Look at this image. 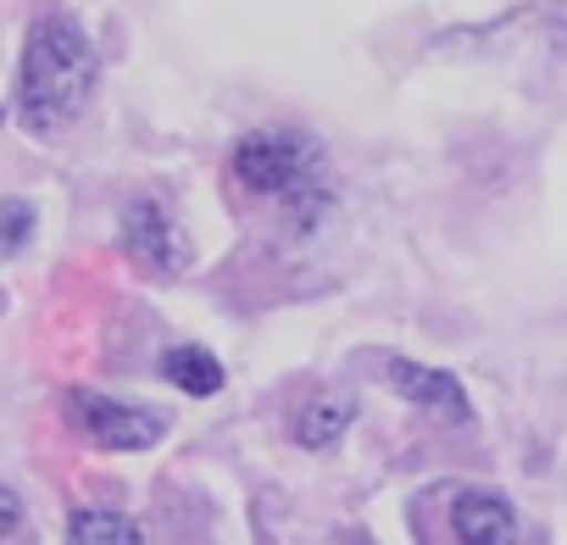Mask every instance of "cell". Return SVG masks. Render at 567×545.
Masks as SVG:
<instances>
[{
    "label": "cell",
    "mask_w": 567,
    "mask_h": 545,
    "mask_svg": "<svg viewBox=\"0 0 567 545\" xmlns=\"http://www.w3.org/2000/svg\"><path fill=\"white\" fill-rule=\"evenodd\" d=\"M101 62L90 34L73 18H40L23 40V68H18V123L29 134H56L68 128L90 95H95Z\"/></svg>",
    "instance_id": "6da1fadb"
},
{
    "label": "cell",
    "mask_w": 567,
    "mask_h": 545,
    "mask_svg": "<svg viewBox=\"0 0 567 545\" xmlns=\"http://www.w3.org/2000/svg\"><path fill=\"white\" fill-rule=\"evenodd\" d=\"M234 178L256 195H278L290 200L301 217H307V195H329L323 189V151L312 134L301 128H256L234 145Z\"/></svg>",
    "instance_id": "7a4b0ae2"
},
{
    "label": "cell",
    "mask_w": 567,
    "mask_h": 545,
    "mask_svg": "<svg viewBox=\"0 0 567 545\" xmlns=\"http://www.w3.org/2000/svg\"><path fill=\"white\" fill-rule=\"evenodd\" d=\"M68 418L73 429L101 445V451H145L162 440V418L145 412V407H128V401H112V395H95V390H73L68 395Z\"/></svg>",
    "instance_id": "3957f363"
},
{
    "label": "cell",
    "mask_w": 567,
    "mask_h": 545,
    "mask_svg": "<svg viewBox=\"0 0 567 545\" xmlns=\"http://www.w3.org/2000/svg\"><path fill=\"white\" fill-rule=\"evenodd\" d=\"M123 250L140 261V267H151V272H184L189 267V239H184V228L167 217V206L162 200H151V195H134L128 206H123Z\"/></svg>",
    "instance_id": "277c9868"
},
{
    "label": "cell",
    "mask_w": 567,
    "mask_h": 545,
    "mask_svg": "<svg viewBox=\"0 0 567 545\" xmlns=\"http://www.w3.org/2000/svg\"><path fill=\"white\" fill-rule=\"evenodd\" d=\"M456 545H517V512L495 490H462L451 501Z\"/></svg>",
    "instance_id": "5b68a950"
},
{
    "label": "cell",
    "mask_w": 567,
    "mask_h": 545,
    "mask_svg": "<svg viewBox=\"0 0 567 545\" xmlns=\"http://www.w3.org/2000/svg\"><path fill=\"white\" fill-rule=\"evenodd\" d=\"M384 379H390L412 407H423V412H440V418H451V423L467 418V395H462V384H456L445 368H423V362L395 357V362L384 368Z\"/></svg>",
    "instance_id": "8992f818"
},
{
    "label": "cell",
    "mask_w": 567,
    "mask_h": 545,
    "mask_svg": "<svg viewBox=\"0 0 567 545\" xmlns=\"http://www.w3.org/2000/svg\"><path fill=\"white\" fill-rule=\"evenodd\" d=\"M351 418H357V401L351 395H312L301 407V418H296V440L312 445V451H323V445H334L351 429Z\"/></svg>",
    "instance_id": "52a82bcc"
},
{
    "label": "cell",
    "mask_w": 567,
    "mask_h": 545,
    "mask_svg": "<svg viewBox=\"0 0 567 545\" xmlns=\"http://www.w3.org/2000/svg\"><path fill=\"white\" fill-rule=\"evenodd\" d=\"M162 379L178 384L184 395H217L223 390V362L212 351H200V346H173L162 357Z\"/></svg>",
    "instance_id": "ba28073f"
},
{
    "label": "cell",
    "mask_w": 567,
    "mask_h": 545,
    "mask_svg": "<svg viewBox=\"0 0 567 545\" xmlns=\"http://www.w3.org/2000/svg\"><path fill=\"white\" fill-rule=\"evenodd\" d=\"M68 545H145V539H140V528H134L123 512L84 506V512H73V523H68Z\"/></svg>",
    "instance_id": "9c48e42d"
},
{
    "label": "cell",
    "mask_w": 567,
    "mask_h": 545,
    "mask_svg": "<svg viewBox=\"0 0 567 545\" xmlns=\"http://www.w3.org/2000/svg\"><path fill=\"white\" fill-rule=\"evenodd\" d=\"M34 234V206L29 200H7L0 206V256H18Z\"/></svg>",
    "instance_id": "30bf717a"
},
{
    "label": "cell",
    "mask_w": 567,
    "mask_h": 545,
    "mask_svg": "<svg viewBox=\"0 0 567 545\" xmlns=\"http://www.w3.org/2000/svg\"><path fill=\"white\" fill-rule=\"evenodd\" d=\"M18 523H23V501H18V495H12L7 484H0V539H7V534H12Z\"/></svg>",
    "instance_id": "8fae6325"
},
{
    "label": "cell",
    "mask_w": 567,
    "mask_h": 545,
    "mask_svg": "<svg viewBox=\"0 0 567 545\" xmlns=\"http://www.w3.org/2000/svg\"><path fill=\"white\" fill-rule=\"evenodd\" d=\"M340 545H373V539H368L362 528H351V534H340Z\"/></svg>",
    "instance_id": "7c38bea8"
}]
</instances>
